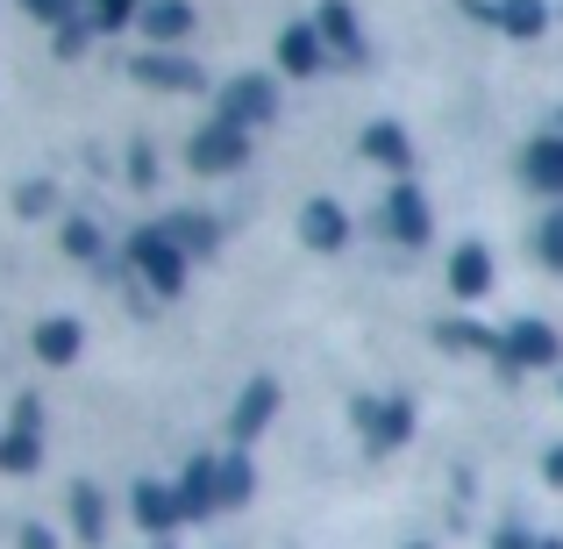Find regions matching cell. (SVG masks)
<instances>
[{
  "label": "cell",
  "instance_id": "cell-12",
  "mask_svg": "<svg viewBox=\"0 0 563 549\" xmlns=\"http://www.w3.org/2000/svg\"><path fill=\"white\" fill-rule=\"evenodd\" d=\"M521 186L542 200H563V136H536L521 151Z\"/></svg>",
  "mask_w": 563,
  "mask_h": 549
},
{
  "label": "cell",
  "instance_id": "cell-23",
  "mask_svg": "<svg viewBox=\"0 0 563 549\" xmlns=\"http://www.w3.org/2000/svg\"><path fill=\"white\" fill-rule=\"evenodd\" d=\"M36 464H43V436H36V428H22V421H14L8 436H0V471H14V479H29Z\"/></svg>",
  "mask_w": 563,
  "mask_h": 549
},
{
  "label": "cell",
  "instance_id": "cell-16",
  "mask_svg": "<svg viewBox=\"0 0 563 549\" xmlns=\"http://www.w3.org/2000/svg\"><path fill=\"white\" fill-rule=\"evenodd\" d=\"M485 286H493V250L485 243H456L450 250V293L456 300H478Z\"/></svg>",
  "mask_w": 563,
  "mask_h": 549
},
{
  "label": "cell",
  "instance_id": "cell-30",
  "mask_svg": "<svg viewBox=\"0 0 563 549\" xmlns=\"http://www.w3.org/2000/svg\"><path fill=\"white\" fill-rule=\"evenodd\" d=\"M86 36H93V22H65L51 51H57V57H79V51H86Z\"/></svg>",
  "mask_w": 563,
  "mask_h": 549
},
{
  "label": "cell",
  "instance_id": "cell-35",
  "mask_svg": "<svg viewBox=\"0 0 563 549\" xmlns=\"http://www.w3.org/2000/svg\"><path fill=\"white\" fill-rule=\"evenodd\" d=\"M542 549H563V542H556V536H542Z\"/></svg>",
  "mask_w": 563,
  "mask_h": 549
},
{
  "label": "cell",
  "instance_id": "cell-17",
  "mask_svg": "<svg viewBox=\"0 0 563 549\" xmlns=\"http://www.w3.org/2000/svg\"><path fill=\"white\" fill-rule=\"evenodd\" d=\"M71 536L86 549L108 542V493H100V485H71Z\"/></svg>",
  "mask_w": 563,
  "mask_h": 549
},
{
  "label": "cell",
  "instance_id": "cell-13",
  "mask_svg": "<svg viewBox=\"0 0 563 549\" xmlns=\"http://www.w3.org/2000/svg\"><path fill=\"white\" fill-rule=\"evenodd\" d=\"M129 507H136V521L151 528V536H172V528L186 521L179 514V485H157V479H143L136 493H129Z\"/></svg>",
  "mask_w": 563,
  "mask_h": 549
},
{
  "label": "cell",
  "instance_id": "cell-11",
  "mask_svg": "<svg viewBox=\"0 0 563 549\" xmlns=\"http://www.w3.org/2000/svg\"><path fill=\"white\" fill-rule=\"evenodd\" d=\"M314 29H321V43H329L335 57H350V65H364V22H357V8L350 0H321V14H314Z\"/></svg>",
  "mask_w": 563,
  "mask_h": 549
},
{
  "label": "cell",
  "instance_id": "cell-25",
  "mask_svg": "<svg viewBox=\"0 0 563 549\" xmlns=\"http://www.w3.org/2000/svg\"><path fill=\"white\" fill-rule=\"evenodd\" d=\"M143 8H151V0H86V22L93 29H129V22H143Z\"/></svg>",
  "mask_w": 563,
  "mask_h": 549
},
{
  "label": "cell",
  "instance_id": "cell-4",
  "mask_svg": "<svg viewBox=\"0 0 563 549\" xmlns=\"http://www.w3.org/2000/svg\"><path fill=\"white\" fill-rule=\"evenodd\" d=\"M563 358V336L550 329V321H507V329H499V364L507 371H542V364H556Z\"/></svg>",
  "mask_w": 563,
  "mask_h": 549
},
{
  "label": "cell",
  "instance_id": "cell-19",
  "mask_svg": "<svg viewBox=\"0 0 563 549\" xmlns=\"http://www.w3.org/2000/svg\"><path fill=\"white\" fill-rule=\"evenodd\" d=\"M165 229H172V243H179L186 257H207V250L221 243V221L207 215V207H179V215H172Z\"/></svg>",
  "mask_w": 563,
  "mask_h": 549
},
{
  "label": "cell",
  "instance_id": "cell-14",
  "mask_svg": "<svg viewBox=\"0 0 563 549\" xmlns=\"http://www.w3.org/2000/svg\"><path fill=\"white\" fill-rule=\"evenodd\" d=\"M357 151L372 157L378 172H399V179L413 172V136H407L399 122H372V129H364V143H357Z\"/></svg>",
  "mask_w": 563,
  "mask_h": 549
},
{
  "label": "cell",
  "instance_id": "cell-22",
  "mask_svg": "<svg viewBox=\"0 0 563 549\" xmlns=\"http://www.w3.org/2000/svg\"><path fill=\"white\" fill-rule=\"evenodd\" d=\"M143 36H151V43L192 36V8H186V0H151V8H143Z\"/></svg>",
  "mask_w": 563,
  "mask_h": 549
},
{
  "label": "cell",
  "instance_id": "cell-5",
  "mask_svg": "<svg viewBox=\"0 0 563 549\" xmlns=\"http://www.w3.org/2000/svg\"><path fill=\"white\" fill-rule=\"evenodd\" d=\"M350 421L364 428V442H372V450H399V442L413 436V407H407V399H372V393H357V399H350Z\"/></svg>",
  "mask_w": 563,
  "mask_h": 549
},
{
  "label": "cell",
  "instance_id": "cell-1",
  "mask_svg": "<svg viewBox=\"0 0 563 549\" xmlns=\"http://www.w3.org/2000/svg\"><path fill=\"white\" fill-rule=\"evenodd\" d=\"M186 264H192V257L172 243L165 221H151V229L129 235V272H143V286H151L157 300H179V293H186Z\"/></svg>",
  "mask_w": 563,
  "mask_h": 549
},
{
  "label": "cell",
  "instance_id": "cell-31",
  "mask_svg": "<svg viewBox=\"0 0 563 549\" xmlns=\"http://www.w3.org/2000/svg\"><path fill=\"white\" fill-rule=\"evenodd\" d=\"M129 179H136V186H157V151H151V143H136V151H129Z\"/></svg>",
  "mask_w": 563,
  "mask_h": 549
},
{
  "label": "cell",
  "instance_id": "cell-10",
  "mask_svg": "<svg viewBox=\"0 0 563 549\" xmlns=\"http://www.w3.org/2000/svg\"><path fill=\"white\" fill-rule=\"evenodd\" d=\"M321 65H329V43H321L314 22H286V29H278V72H292V79H314Z\"/></svg>",
  "mask_w": 563,
  "mask_h": 549
},
{
  "label": "cell",
  "instance_id": "cell-24",
  "mask_svg": "<svg viewBox=\"0 0 563 549\" xmlns=\"http://www.w3.org/2000/svg\"><path fill=\"white\" fill-rule=\"evenodd\" d=\"M250 493H257V471H250L243 450H229V457H221V507H243Z\"/></svg>",
  "mask_w": 563,
  "mask_h": 549
},
{
  "label": "cell",
  "instance_id": "cell-15",
  "mask_svg": "<svg viewBox=\"0 0 563 549\" xmlns=\"http://www.w3.org/2000/svg\"><path fill=\"white\" fill-rule=\"evenodd\" d=\"M300 235H307V250H343V243H350L343 200H307V207H300Z\"/></svg>",
  "mask_w": 563,
  "mask_h": 549
},
{
  "label": "cell",
  "instance_id": "cell-26",
  "mask_svg": "<svg viewBox=\"0 0 563 549\" xmlns=\"http://www.w3.org/2000/svg\"><path fill=\"white\" fill-rule=\"evenodd\" d=\"M65 250H71V257H86V264H100V229L86 215H71L65 221Z\"/></svg>",
  "mask_w": 563,
  "mask_h": 549
},
{
  "label": "cell",
  "instance_id": "cell-8",
  "mask_svg": "<svg viewBox=\"0 0 563 549\" xmlns=\"http://www.w3.org/2000/svg\"><path fill=\"white\" fill-rule=\"evenodd\" d=\"M272 414H278V378H250L243 393H235V414H229V442L235 450H250V442L272 428Z\"/></svg>",
  "mask_w": 563,
  "mask_h": 549
},
{
  "label": "cell",
  "instance_id": "cell-6",
  "mask_svg": "<svg viewBox=\"0 0 563 549\" xmlns=\"http://www.w3.org/2000/svg\"><path fill=\"white\" fill-rule=\"evenodd\" d=\"M385 235L407 243V250H421L428 235H435V215H428V200H421V186H413V179H399L393 193H385Z\"/></svg>",
  "mask_w": 563,
  "mask_h": 549
},
{
  "label": "cell",
  "instance_id": "cell-9",
  "mask_svg": "<svg viewBox=\"0 0 563 549\" xmlns=\"http://www.w3.org/2000/svg\"><path fill=\"white\" fill-rule=\"evenodd\" d=\"M221 507V457H186L179 471V514L186 521H207Z\"/></svg>",
  "mask_w": 563,
  "mask_h": 549
},
{
  "label": "cell",
  "instance_id": "cell-33",
  "mask_svg": "<svg viewBox=\"0 0 563 549\" xmlns=\"http://www.w3.org/2000/svg\"><path fill=\"white\" fill-rule=\"evenodd\" d=\"M22 549H57V536H51L43 521H29V528H22Z\"/></svg>",
  "mask_w": 563,
  "mask_h": 549
},
{
  "label": "cell",
  "instance_id": "cell-2",
  "mask_svg": "<svg viewBox=\"0 0 563 549\" xmlns=\"http://www.w3.org/2000/svg\"><path fill=\"white\" fill-rule=\"evenodd\" d=\"M186 165L207 172V179H221V172H243V165H250V129H235V122H221V114H214L207 129H192Z\"/></svg>",
  "mask_w": 563,
  "mask_h": 549
},
{
  "label": "cell",
  "instance_id": "cell-28",
  "mask_svg": "<svg viewBox=\"0 0 563 549\" xmlns=\"http://www.w3.org/2000/svg\"><path fill=\"white\" fill-rule=\"evenodd\" d=\"M36 22H51V29H65V22H79V0H22Z\"/></svg>",
  "mask_w": 563,
  "mask_h": 549
},
{
  "label": "cell",
  "instance_id": "cell-34",
  "mask_svg": "<svg viewBox=\"0 0 563 549\" xmlns=\"http://www.w3.org/2000/svg\"><path fill=\"white\" fill-rule=\"evenodd\" d=\"M542 479H550V485H563V442H556L550 457H542Z\"/></svg>",
  "mask_w": 563,
  "mask_h": 549
},
{
  "label": "cell",
  "instance_id": "cell-36",
  "mask_svg": "<svg viewBox=\"0 0 563 549\" xmlns=\"http://www.w3.org/2000/svg\"><path fill=\"white\" fill-rule=\"evenodd\" d=\"M556 136H563V114H556Z\"/></svg>",
  "mask_w": 563,
  "mask_h": 549
},
{
  "label": "cell",
  "instance_id": "cell-32",
  "mask_svg": "<svg viewBox=\"0 0 563 549\" xmlns=\"http://www.w3.org/2000/svg\"><path fill=\"white\" fill-rule=\"evenodd\" d=\"M493 549H542V536H528L521 521H507V528H499V536H493Z\"/></svg>",
  "mask_w": 563,
  "mask_h": 549
},
{
  "label": "cell",
  "instance_id": "cell-21",
  "mask_svg": "<svg viewBox=\"0 0 563 549\" xmlns=\"http://www.w3.org/2000/svg\"><path fill=\"white\" fill-rule=\"evenodd\" d=\"M435 343L442 350H478V358H499V329H485V321H471V315L435 321Z\"/></svg>",
  "mask_w": 563,
  "mask_h": 549
},
{
  "label": "cell",
  "instance_id": "cell-27",
  "mask_svg": "<svg viewBox=\"0 0 563 549\" xmlns=\"http://www.w3.org/2000/svg\"><path fill=\"white\" fill-rule=\"evenodd\" d=\"M536 250H542V264H550V272H563V207H556V215H542Z\"/></svg>",
  "mask_w": 563,
  "mask_h": 549
},
{
  "label": "cell",
  "instance_id": "cell-7",
  "mask_svg": "<svg viewBox=\"0 0 563 549\" xmlns=\"http://www.w3.org/2000/svg\"><path fill=\"white\" fill-rule=\"evenodd\" d=\"M129 79H136V86H157V94H200V86H207V72L192 65V57L143 51V57H129Z\"/></svg>",
  "mask_w": 563,
  "mask_h": 549
},
{
  "label": "cell",
  "instance_id": "cell-3",
  "mask_svg": "<svg viewBox=\"0 0 563 549\" xmlns=\"http://www.w3.org/2000/svg\"><path fill=\"white\" fill-rule=\"evenodd\" d=\"M221 122H235V129L278 122V79L272 72H243V79L221 86Z\"/></svg>",
  "mask_w": 563,
  "mask_h": 549
},
{
  "label": "cell",
  "instance_id": "cell-37",
  "mask_svg": "<svg viewBox=\"0 0 563 549\" xmlns=\"http://www.w3.org/2000/svg\"><path fill=\"white\" fill-rule=\"evenodd\" d=\"M413 549H421V542H413Z\"/></svg>",
  "mask_w": 563,
  "mask_h": 549
},
{
  "label": "cell",
  "instance_id": "cell-29",
  "mask_svg": "<svg viewBox=\"0 0 563 549\" xmlns=\"http://www.w3.org/2000/svg\"><path fill=\"white\" fill-rule=\"evenodd\" d=\"M51 200H57V193H51V186H43V179H29L22 193H14V207H22V215H29V221H36V215H51Z\"/></svg>",
  "mask_w": 563,
  "mask_h": 549
},
{
  "label": "cell",
  "instance_id": "cell-18",
  "mask_svg": "<svg viewBox=\"0 0 563 549\" xmlns=\"http://www.w3.org/2000/svg\"><path fill=\"white\" fill-rule=\"evenodd\" d=\"M493 29H507L514 43H536L550 29V0H493Z\"/></svg>",
  "mask_w": 563,
  "mask_h": 549
},
{
  "label": "cell",
  "instance_id": "cell-20",
  "mask_svg": "<svg viewBox=\"0 0 563 549\" xmlns=\"http://www.w3.org/2000/svg\"><path fill=\"white\" fill-rule=\"evenodd\" d=\"M79 343H86V336H79V321H71V315H43L36 321V358L43 364H71V358H79Z\"/></svg>",
  "mask_w": 563,
  "mask_h": 549
}]
</instances>
